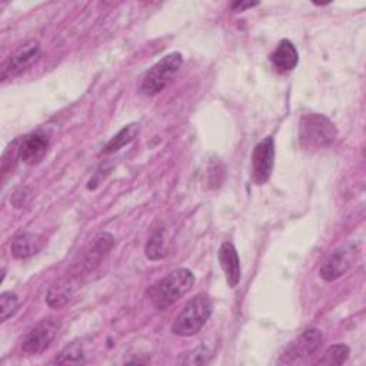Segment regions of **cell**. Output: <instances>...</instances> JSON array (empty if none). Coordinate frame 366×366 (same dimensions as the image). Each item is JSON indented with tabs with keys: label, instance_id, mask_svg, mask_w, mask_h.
<instances>
[{
	"label": "cell",
	"instance_id": "16",
	"mask_svg": "<svg viewBox=\"0 0 366 366\" xmlns=\"http://www.w3.org/2000/svg\"><path fill=\"white\" fill-rule=\"evenodd\" d=\"M139 132V124L137 123H132V124H127L124 126L122 130H119L107 143L106 146L103 147V153L104 154H109V153H114L117 150H120L123 146L129 144L137 134Z\"/></svg>",
	"mask_w": 366,
	"mask_h": 366
},
{
	"label": "cell",
	"instance_id": "7",
	"mask_svg": "<svg viewBox=\"0 0 366 366\" xmlns=\"http://www.w3.org/2000/svg\"><path fill=\"white\" fill-rule=\"evenodd\" d=\"M60 322L56 319H43L36 323L24 336L21 342V350L27 355H39L44 352L57 335Z\"/></svg>",
	"mask_w": 366,
	"mask_h": 366
},
{
	"label": "cell",
	"instance_id": "22",
	"mask_svg": "<svg viewBox=\"0 0 366 366\" xmlns=\"http://www.w3.org/2000/svg\"><path fill=\"white\" fill-rule=\"evenodd\" d=\"M257 1H234L230 4V9L233 11H244L246 9H252L254 6H257Z\"/></svg>",
	"mask_w": 366,
	"mask_h": 366
},
{
	"label": "cell",
	"instance_id": "4",
	"mask_svg": "<svg viewBox=\"0 0 366 366\" xmlns=\"http://www.w3.org/2000/svg\"><path fill=\"white\" fill-rule=\"evenodd\" d=\"M114 239L109 233H100L93 242L77 256L69 269V274L76 280H80L84 274L92 273L104 259V256L112 250Z\"/></svg>",
	"mask_w": 366,
	"mask_h": 366
},
{
	"label": "cell",
	"instance_id": "8",
	"mask_svg": "<svg viewBox=\"0 0 366 366\" xmlns=\"http://www.w3.org/2000/svg\"><path fill=\"white\" fill-rule=\"evenodd\" d=\"M274 162V142L272 136H267L256 144L252 154V179L256 184H264L273 170Z\"/></svg>",
	"mask_w": 366,
	"mask_h": 366
},
{
	"label": "cell",
	"instance_id": "15",
	"mask_svg": "<svg viewBox=\"0 0 366 366\" xmlns=\"http://www.w3.org/2000/svg\"><path fill=\"white\" fill-rule=\"evenodd\" d=\"M44 243V239L40 234L24 232L14 237L11 242V254L16 259H27L36 254Z\"/></svg>",
	"mask_w": 366,
	"mask_h": 366
},
{
	"label": "cell",
	"instance_id": "14",
	"mask_svg": "<svg viewBox=\"0 0 366 366\" xmlns=\"http://www.w3.org/2000/svg\"><path fill=\"white\" fill-rule=\"evenodd\" d=\"M270 61L280 73L293 70L299 63V54L295 44L287 39L280 40L276 50L270 54Z\"/></svg>",
	"mask_w": 366,
	"mask_h": 366
},
{
	"label": "cell",
	"instance_id": "21",
	"mask_svg": "<svg viewBox=\"0 0 366 366\" xmlns=\"http://www.w3.org/2000/svg\"><path fill=\"white\" fill-rule=\"evenodd\" d=\"M209 357H210L209 349L204 346H200L192 352H187L184 355V357H182L180 362L186 363V365H203V363L209 362Z\"/></svg>",
	"mask_w": 366,
	"mask_h": 366
},
{
	"label": "cell",
	"instance_id": "10",
	"mask_svg": "<svg viewBox=\"0 0 366 366\" xmlns=\"http://www.w3.org/2000/svg\"><path fill=\"white\" fill-rule=\"evenodd\" d=\"M49 149V139L43 133H34L24 137L19 146V159L26 164L40 162Z\"/></svg>",
	"mask_w": 366,
	"mask_h": 366
},
{
	"label": "cell",
	"instance_id": "18",
	"mask_svg": "<svg viewBox=\"0 0 366 366\" xmlns=\"http://www.w3.org/2000/svg\"><path fill=\"white\" fill-rule=\"evenodd\" d=\"M349 347L343 343H337V345H333L330 347H327L322 357L319 359L317 363L320 365H342L347 360L349 357Z\"/></svg>",
	"mask_w": 366,
	"mask_h": 366
},
{
	"label": "cell",
	"instance_id": "6",
	"mask_svg": "<svg viewBox=\"0 0 366 366\" xmlns=\"http://www.w3.org/2000/svg\"><path fill=\"white\" fill-rule=\"evenodd\" d=\"M323 342V335L316 327H309L303 330L297 337H295L282 352L279 362L280 363H295L305 357L312 356L319 350Z\"/></svg>",
	"mask_w": 366,
	"mask_h": 366
},
{
	"label": "cell",
	"instance_id": "2",
	"mask_svg": "<svg viewBox=\"0 0 366 366\" xmlns=\"http://www.w3.org/2000/svg\"><path fill=\"white\" fill-rule=\"evenodd\" d=\"M212 312V299L206 293H199L179 312L172 325V332L179 336H193L204 326Z\"/></svg>",
	"mask_w": 366,
	"mask_h": 366
},
{
	"label": "cell",
	"instance_id": "9",
	"mask_svg": "<svg viewBox=\"0 0 366 366\" xmlns=\"http://www.w3.org/2000/svg\"><path fill=\"white\" fill-rule=\"evenodd\" d=\"M40 56V44L37 41H29L19 47L13 54H10L1 64L0 79L6 80L9 77H16L24 70H27Z\"/></svg>",
	"mask_w": 366,
	"mask_h": 366
},
{
	"label": "cell",
	"instance_id": "3",
	"mask_svg": "<svg viewBox=\"0 0 366 366\" xmlns=\"http://www.w3.org/2000/svg\"><path fill=\"white\" fill-rule=\"evenodd\" d=\"M337 132L329 117L319 113H306L299 122V140L306 149L329 146Z\"/></svg>",
	"mask_w": 366,
	"mask_h": 366
},
{
	"label": "cell",
	"instance_id": "1",
	"mask_svg": "<svg viewBox=\"0 0 366 366\" xmlns=\"http://www.w3.org/2000/svg\"><path fill=\"white\" fill-rule=\"evenodd\" d=\"M193 283L194 274L186 267L167 273L150 289L149 296L153 307L156 310L169 309L192 289Z\"/></svg>",
	"mask_w": 366,
	"mask_h": 366
},
{
	"label": "cell",
	"instance_id": "11",
	"mask_svg": "<svg viewBox=\"0 0 366 366\" xmlns=\"http://www.w3.org/2000/svg\"><path fill=\"white\" fill-rule=\"evenodd\" d=\"M219 262L226 276L229 287H236L240 282V260L236 247L232 242L222 243L219 249Z\"/></svg>",
	"mask_w": 366,
	"mask_h": 366
},
{
	"label": "cell",
	"instance_id": "19",
	"mask_svg": "<svg viewBox=\"0 0 366 366\" xmlns=\"http://www.w3.org/2000/svg\"><path fill=\"white\" fill-rule=\"evenodd\" d=\"M83 347L80 343H71L70 346L64 347L53 360L51 363H83L84 362Z\"/></svg>",
	"mask_w": 366,
	"mask_h": 366
},
{
	"label": "cell",
	"instance_id": "17",
	"mask_svg": "<svg viewBox=\"0 0 366 366\" xmlns=\"http://www.w3.org/2000/svg\"><path fill=\"white\" fill-rule=\"evenodd\" d=\"M146 256L150 260H160L167 254V247H166V237H164V230L157 229L147 240L146 249H144Z\"/></svg>",
	"mask_w": 366,
	"mask_h": 366
},
{
	"label": "cell",
	"instance_id": "12",
	"mask_svg": "<svg viewBox=\"0 0 366 366\" xmlns=\"http://www.w3.org/2000/svg\"><path fill=\"white\" fill-rule=\"evenodd\" d=\"M350 267V257L345 249L332 252L319 267V274L326 282H333L343 276Z\"/></svg>",
	"mask_w": 366,
	"mask_h": 366
},
{
	"label": "cell",
	"instance_id": "20",
	"mask_svg": "<svg viewBox=\"0 0 366 366\" xmlns=\"http://www.w3.org/2000/svg\"><path fill=\"white\" fill-rule=\"evenodd\" d=\"M19 309V299L13 292H3L0 296V319L6 322Z\"/></svg>",
	"mask_w": 366,
	"mask_h": 366
},
{
	"label": "cell",
	"instance_id": "5",
	"mask_svg": "<svg viewBox=\"0 0 366 366\" xmlns=\"http://www.w3.org/2000/svg\"><path fill=\"white\" fill-rule=\"evenodd\" d=\"M183 63L180 53H170L159 60L143 77L142 92L147 96H154L166 89V86L176 77Z\"/></svg>",
	"mask_w": 366,
	"mask_h": 366
},
{
	"label": "cell",
	"instance_id": "13",
	"mask_svg": "<svg viewBox=\"0 0 366 366\" xmlns=\"http://www.w3.org/2000/svg\"><path fill=\"white\" fill-rule=\"evenodd\" d=\"M77 286H79V280H76L69 273H66V276L56 280L51 285V287L49 289L47 296H46L47 305L50 307H61L63 305H66L70 300V297L73 296Z\"/></svg>",
	"mask_w": 366,
	"mask_h": 366
}]
</instances>
